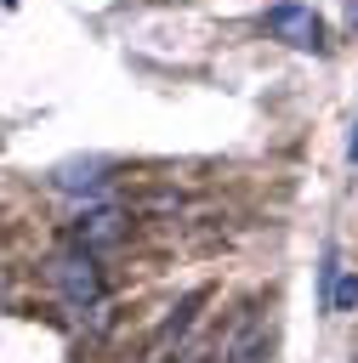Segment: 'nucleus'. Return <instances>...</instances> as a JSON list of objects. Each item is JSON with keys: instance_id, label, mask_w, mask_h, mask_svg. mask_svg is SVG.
I'll return each instance as SVG.
<instances>
[{"instance_id": "1", "label": "nucleus", "mask_w": 358, "mask_h": 363, "mask_svg": "<svg viewBox=\"0 0 358 363\" xmlns=\"http://www.w3.org/2000/svg\"><path fill=\"white\" fill-rule=\"evenodd\" d=\"M51 284H57V289H63V301H68V306H80V312L102 301V272H97L91 250H80V244H74V250H63V255L51 261Z\"/></svg>"}, {"instance_id": "9", "label": "nucleus", "mask_w": 358, "mask_h": 363, "mask_svg": "<svg viewBox=\"0 0 358 363\" xmlns=\"http://www.w3.org/2000/svg\"><path fill=\"white\" fill-rule=\"evenodd\" d=\"M0 295H6V267H0Z\"/></svg>"}, {"instance_id": "8", "label": "nucleus", "mask_w": 358, "mask_h": 363, "mask_svg": "<svg viewBox=\"0 0 358 363\" xmlns=\"http://www.w3.org/2000/svg\"><path fill=\"white\" fill-rule=\"evenodd\" d=\"M176 363H210V357H205V352H188V357H176Z\"/></svg>"}, {"instance_id": "3", "label": "nucleus", "mask_w": 358, "mask_h": 363, "mask_svg": "<svg viewBox=\"0 0 358 363\" xmlns=\"http://www.w3.org/2000/svg\"><path fill=\"white\" fill-rule=\"evenodd\" d=\"M125 238V210H85L80 221H74V244L80 250H102V244H119Z\"/></svg>"}, {"instance_id": "4", "label": "nucleus", "mask_w": 358, "mask_h": 363, "mask_svg": "<svg viewBox=\"0 0 358 363\" xmlns=\"http://www.w3.org/2000/svg\"><path fill=\"white\" fill-rule=\"evenodd\" d=\"M51 182H57L63 193H102L108 164H102V159H68V164H57V170H51Z\"/></svg>"}, {"instance_id": "5", "label": "nucleus", "mask_w": 358, "mask_h": 363, "mask_svg": "<svg viewBox=\"0 0 358 363\" xmlns=\"http://www.w3.org/2000/svg\"><path fill=\"white\" fill-rule=\"evenodd\" d=\"M199 301H205V295L193 289V295H188V301H182V306H176V312H170V318L159 323V335H153V357H159V352H165L170 340H182V335L193 329V312H199Z\"/></svg>"}, {"instance_id": "7", "label": "nucleus", "mask_w": 358, "mask_h": 363, "mask_svg": "<svg viewBox=\"0 0 358 363\" xmlns=\"http://www.w3.org/2000/svg\"><path fill=\"white\" fill-rule=\"evenodd\" d=\"M347 159L358 164V125H352V136H347Z\"/></svg>"}, {"instance_id": "6", "label": "nucleus", "mask_w": 358, "mask_h": 363, "mask_svg": "<svg viewBox=\"0 0 358 363\" xmlns=\"http://www.w3.org/2000/svg\"><path fill=\"white\" fill-rule=\"evenodd\" d=\"M261 352H267V335H261V323L250 318V323H244V335L227 346V357H233V363H261Z\"/></svg>"}, {"instance_id": "2", "label": "nucleus", "mask_w": 358, "mask_h": 363, "mask_svg": "<svg viewBox=\"0 0 358 363\" xmlns=\"http://www.w3.org/2000/svg\"><path fill=\"white\" fill-rule=\"evenodd\" d=\"M267 28L284 40V45H301V51H313L318 45V17H313V6H295V0H284V6H273L267 11Z\"/></svg>"}]
</instances>
